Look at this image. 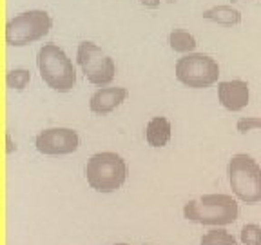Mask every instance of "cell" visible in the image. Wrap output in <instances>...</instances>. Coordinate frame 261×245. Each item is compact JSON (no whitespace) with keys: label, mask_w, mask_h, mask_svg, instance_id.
I'll use <instances>...</instances> for the list:
<instances>
[{"label":"cell","mask_w":261,"mask_h":245,"mask_svg":"<svg viewBox=\"0 0 261 245\" xmlns=\"http://www.w3.org/2000/svg\"><path fill=\"white\" fill-rule=\"evenodd\" d=\"M240 216L238 200L230 194H203L184 205V218L200 225H230Z\"/></svg>","instance_id":"obj_1"},{"label":"cell","mask_w":261,"mask_h":245,"mask_svg":"<svg viewBox=\"0 0 261 245\" xmlns=\"http://www.w3.org/2000/svg\"><path fill=\"white\" fill-rule=\"evenodd\" d=\"M37 65L42 80L53 91L69 93L76 86V69L65 51L55 42L44 44L38 49Z\"/></svg>","instance_id":"obj_2"},{"label":"cell","mask_w":261,"mask_h":245,"mask_svg":"<svg viewBox=\"0 0 261 245\" xmlns=\"http://www.w3.org/2000/svg\"><path fill=\"white\" fill-rule=\"evenodd\" d=\"M228 185L234 196L243 204L261 202V165L247 153H238L228 160Z\"/></svg>","instance_id":"obj_3"},{"label":"cell","mask_w":261,"mask_h":245,"mask_svg":"<svg viewBox=\"0 0 261 245\" xmlns=\"http://www.w3.org/2000/svg\"><path fill=\"white\" fill-rule=\"evenodd\" d=\"M129 169L118 153H96L87 160L86 178L87 184L98 192H114L125 184Z\"/></svg>","instance_id":"obj_4"},{"label":"cell","mask_w":261,"mask_h":245,"mask_svg":"<svg viewBox=\"0 0 261 245\" xmlns=\"http://www.w3.org/2000/svg\"><path fill=\"white\" fill-rule=\"evenodd\" d=\"M53 28V18L47 11L31 9L16 15L6 24V42L13 47H24L49 35Z\"/></svg>","instance_id":"obj_5"},{"label":"cell","mask_w":261,"mask_h":245,"mask_svg":"<svg viewBox=\"0 0 261 245\" xmlns=\"http://www.w3.org/2000/svg\"><path fill=\"white\" fill-rule=\"evenodd\" d=\"M174 73L179 84L191 89H205L214 86L220 78V64L211 55L189 53L178 58Z\"/></svg>","instance_id":"obj_6"},{"label":"cell","mask_w":261,"mask_h":245,"mask_svg":"<svg viewBox=\"0 0 261 245\" xmlns=\"http://www.w3.org/2000/svg\"><path fill=\"white\" fill-rule=\"evenodd\" d=\"M76 64L82 73L94 86H109L116 77V64L100 45L94 42H82L76 51Z\"/></svg>","instance_id":"obj_7"},{"label":"cell","mask_w":261,"mask_h":245,"mask_svg":"<svg viewBox=\"0 0 261 245\" xmlns=\"http://www.w3.org/2000/svg\"><path fill=\"white\" fill-rule=\"evenodd\" d=\"M35 145H37V151L42 155H71L80 147V136L76 131L69 129V127H51V129L38 133Z\"/></svg>","instance_id":"obj_8"},{"label":"cell","mask_w":261,"mask_h":245,"mask_svg":"<svg viewBox=\"0 0 261 245\" xmlns=\"http://www.w3.org/2000/svg\"><path fill=\"white\" fill-rule=\"evenodd\" d=\"M218 100L230 113H240L250 102V87L245 80H225L218 84Z\"/></svg>","instance_id":"obj_9"},{"label":"cell","mask_w":261,"mask_h":245,"mask_svg":"<svg viewBox=\"0 0 261 245\" xmlns=\"http://www.w3.org/2000/svg\"><path fill=\"white\" fill-rule=\"evenodd\" d=\"M129 96L125 87H102L91 96L89 109L94 114H109L114 109H118Z\"/></svg>","instance_id":"obj_10"},{"label":"cell","mask_w":261,"mask_h":245,"mask_svg":"<svg viewBox=\"0 0 261 245\" xmlns=\"http://www.w3.org/2000/svg\"><path fill=\"white\" fill-rule=\"evenodd\" d=\"M172 136V126L165 116H152L145 126V140L151 147H165Z\"/></svg>","instance_id":"obj_11"},{"label":"cell","mask_w":261,"mask_h":245,"mask_svg":"<svg viewBox=\"0 0 261 245\" xmlns=\"http://www.w3.org/2000/svg\"><path fill=\"white\" fill-rule=\"evenodd\" d=\"M203 18L208 22H212V24L223 26V28H234V26L241 24V20H243L240 9H236L230 4L212 6V8L205 9Z\"/></svg>","instance_id":"obj_12"},{"label":"cell","mask_w":261,"mask_h":245,"mask_svg":"<svg viewBox=\"0 0 261 245\" xmlns=\"http://www.w3.org/2000/svg\"><path fill=\"white\" fill-rule=\"evenodd\" d=\"M169 45L174 53H181V55H189V53H194L196 51V42L194 35H191L189 31L185 29H172L169 33Z\"/></svg>","instance_id":"obj_13"},{"label":"cell","mask_w":261,"mask_h":245,"mask_svg":"<svg viewBox=\"0 0 261 245\" xmlns=\"http://www.w3.org/2000/svg\"><path fill=\"white\" fill-rule=\"evenodd\" d=\"M200 245H238V240L228 231L216 227V229H211L208 233H205L201 236Z\"/></svg>","instance_id":"obj_14"},{"label":"cell","mask_w":261,"mask_h":245,"mask_svg":"<svg viewBox=\"0 0 261 245\" xmlns=\"http://www.w3.org/2000/svg\"><path fill=\"white\" fill-rule=\"evenodd\" d=\"M31 82V73L28 69H13L6 75V84L15 91H22Z\"/></svg>","instance_id":"obj_15"},{"label":"cell","mask_w":261,"mask_h":245,"mask_svg":"<svg viewBox=\"0 0 261 245\" xmlns=\"http://www.w3.org/2000/svg\"><path fill=\"white\" fill-rule=\"evenodd\" d=\"M240 240L243 245H261V227L257 224H247L241 227Z\"/></svg>","instance_id":"obj_16"},{"label":"cell","mask_w":261,"mask_h":245,"mask_svg":"<svg viewBox=\"0 0 261 245\" xmlns=\"http://www.w3.org/2000/svg\"><path fill=\"white\" fill-rule=\"evenodd\" d=\"M236 129L241 135H247L250 131H261V116H245V118H240L236 124Z\"/></svg>","instance_id":"obj_17"},{"label":"cell","mask_w":261,"mask_h":245,"mask_svg":"<svg viewBox=\"0 0 261 245\" xmlns=\"http://www.w3.org/2000/svg\"><path fill=\"white\" fill-rule=\"evenodd\" d=\"M138 2L149 9H156V8H160V2H162V0H138Z\"/></svg>","instance_id":"obj_18"},{"label":"cell","mask_w":261,"mask_h":245,"mask_svg":"<svg viewBox=\"0 0 261 245\" xmlns=\"http://www.w3.org/2000/svg\"><path fill=\"white\" fill-rule=\"evenodd\" d=\"M6 145H8V147H6V153H8V155H11V153L16 149V145L13 143V140H11V136H9V135H6Z\"/></svg>","instance_id":"obj_19"},{"label":"cell","mask_w":261,"mask_h":245,"mask_svg":"<svg viewBox=\"0 0 261 245\" xmlns=\"http://www.w3.org/2000/svg\"><path fill=\"white\" fill-rule=\"evenodd\" d=\"M163 2H167V4H174V2H178V0H163Z\"/></svg>","instance_id":"obj_20"},{"label":"cell","mask_w":261,"mask_h":245,"mask_svg":"<svg viewBox=\"0 0 261 245\" xmlns=\"http://www.w3.org/2000/svg\"><path fill=\"white\" fill-rule=\"evenodd\" d=\"M114 245H129V243H114Z\"/></svg>","instance_id":"obj_21"},{"label":"cell","mask_w":261,"mask_h":245,"mask_svg":"<svg viewBox=\"0 0 261 245\" xmlns=\"http://www.w3.org/2000/svg\"><path fill=\"white\" fill-rule=\"evenodd\" d=\"M230 2H240V0H230Z\"/></svg>","instance_id":"obj_22"}]
</instances>
